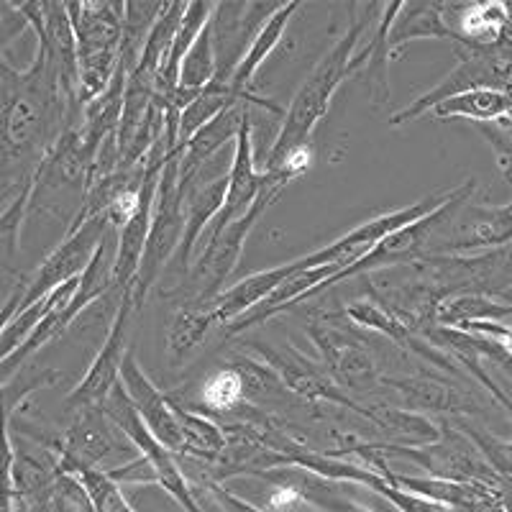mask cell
<instances>
[{"label": "cell", "mask_w": 512, "mask_h": 512, "mask_svg": "<svg viewBox=\"0 0 512 512\" xmlns=\"http://www.w3.org/2000/svg\"><path fill=\"white\" fill-rule=\"evenodd\" d=\"M80 118L82 111L70 126L64 128L57 144L44 154L39 167L34 169L29 187V213H26L29 218L47 213V216L62 221L67 231L80 216L100 146L98 141L85 134Z\"/></svg>", "instance_id": "3957f363"}, {"label": "cell", "mask_w": 512, "mask_h": 512, "mask_svg": "<svg viewBox=\"0 0 512 512\" xmlns=\"http://www.w3.org/2000/svg\"><path fill=\"white\" fill-rule=\"evenodd\" d=\"M108 216H95L90 221L80 223L77 228L64 233V239L59 241L57 249L41 259L39 267L34 269L31 277L21 280V305L18 308H29V305L39 303L41 297H47L49 292L57 290L64 282L77 280L88 262L93 259L95 249H98L100 239H103L105 228H108Z\"/></svg>", "instance_id": "8fae6325"}, {"label": "cell", "mask_w": 512, "mask_h": 512, "mask_svg": "<svg viewBox=\"0 0 512 512\" xmlns=\"http://www.w3.org/2000/svg\"><path fill=\"white\" fill-rule=\"evenodd\" d=\"M29 512H52L49 505H41V507H29Z\"/></svg>", "instance_id": "836d02e7"}, {"label": "cell", "mask_w": 512, "mask_h": 512, "mask_svg": "<svg viewBox=\"0 0 512 512\" xmlns=\"http://www.w3.org/2000/svg\"><path fill=\"white\" fill-rule=\"evenodd\" d=\"M59 88L57 75L36 49L26 70L0 62V167L34 172L44 154L57 144L64 128L80 116Z\"/></svg>", "instance_id": "6da1fadb"}, {"label": "cell", "mask_w": 512, "mask_h": 512, "mask_svg": "<svg viewBox=\"0 0 512 512\" xmlns=\"http://www.w3.org/2000/svg\"><path fill=\"white\" fill-rule=\"evenodd\" d=\"M136 308L131 300V292H123L118 300L116 310H113L111 326L103 338V346L95 354L93 364L88 367L85 377L80 379L77 387H72L67 395V405L72 408H82V405H100L108 397V392L121 382V367L126 359L128 349V336H131V320H134Z\"/></svg>", "instance_id": "5bb4252c"}, {"label": "cell", "mask_w": 512, "mask_h": 512, "mask_svg": "<svg viewBox=\"0 0 512 512\" xmlns=\"http://www.w3.org/2000/svg\"><path fill=\"white\" fill-rule=\"evenodd\" d=\"M216 77V54H213V39H210V24L203 26L198 39L192 41V47L182 57L180 64V85L187 90L200 93L208 88Z\"/></svg>", "instance_id": "83f0119b"}, {"label": "cell", "mask_w": 512, "mask_h": 512, "mask_svg": "<svg viewBox=\"0 0 512 512\" xmlns=\"http://www.w3.org/2000/svg\"><path fill=\"white\" fill-rule=\"evenodd\" d=\"M31 177H34V172L0 167V216H3L8 210V205L29 187Z\"/></svg>", "instance_id": "1f68e13d"}, {"label": "cell", "mask_w": 512, "mask_h": 512, "mask_svg": "<svg viewBox=\"0 0 512 512\" xmlns=\"http://www.w3.org/2000/svg\"><path fill=\"white\" fill-rule=\"evenodd\" d=\"M21 295H24V292H21V282H18V287L11 292V295H8L6 303L0 305V331L6 328V323L13 318V313L18 310V305H21Z\"/></svg>", "instance_id": "d6a6232c"}, {"label": "cell", "mask_w": 512, "mask_h": 512, "mask_svg": "<svg viewBox=\"0 0 512 512\" xmlns=\"http://www.w3.org/2000/svg\"><path fill=\"white\" fill-rule=\"evenodd\" d=\"M300 8H303L300 3H280L277 11L264 21L262 29L256 31L249 49H246L244 59H241L236 72H233L231 82H228V93H231V98L236 100V103L249 105V108L256 105V108L274 113V116H282V113H285L282 105H277L274 100L262 98V95L256 93V75H259V70L264 67V62L272 57L274 49L280 47V41L282 36H285L287 26H290L292 16H295Z\"/></svg>", "instance_id": "2e32d148"}, {"label": "cell", "mask_w": 512, "mask_h": 512, "mask_svg": "<svg viewBox=\"0 0 512 512\" xmlns=\"http://www.w3.org/2000/svg\"><path fill=\"white\" fill-rule=\"evenodd\" d=\"M285 187V177L267 172V182H264L262 192L256 195V200L244 216L236 218L228 226L216 228V231L203 233V239H200L198 249H195L198 251V259H195V264H190L185 282L180 285V295L185 297V303H205V300L216 297L223 290L233 269L239 267V259L244 254V244L249 239L251 228L262 218L264 210L280 198Z\"/></svg>", "instance_id": "277c9868"}, {"label": "cell", "mask_w": 512, "mask_h": 512, "mask_svg": "<svg viewBox=\"0 0 512 512\" xmlns=\"http://www.w3.org/2000/svg\"><path fill=\"white\" fill-rule=\"evenodd\" d=\"M479 134L492 144L497 157V167H500L502 177L510 180V164H512V123L510 116H502L497 121L489 123H474Z\"/></svg>", "instance_id": "4dcf8cb0"}, {"label": "cell", "mask_w": 512, "mask_h": 512, "mask_svg": "<svg viewBox=\"0 0 512 512\" xmlns=\"http://www.w3.org/2000/svg\"><path fill=\"white\" fill-rule=\"evenodd\" d=\"M433 118H464L472 123H489L502 116H510V93L507 90H469L456 98L438 103L431 111Z\"/></svg>", "instance_id": "cb8c5ba5"}, {"label": "cell", "mask_w": 512, "mask_h": 512, "mask_svg": "<svg viewBox=\"0 0 512 512\" xmlns=\"http://www.w3.org/2000/svg\"><path fill=\"white\" fill-rule=\"evenodd\" d=\"M443 29L456 54L512 47L510 11L505 3H438Z\"/></svg>", "instance_id": "9a60e30c"}, {"label": "cell", "mask_w": 512, "mask_h": 512, "mask_svg": "<svg viewBox=\"0 0 512 512\" xmlns=\"http://www.w3.org/2000/svg\"><path fill=\"white\" fill-rule=\"evenodd\" d=\"M418 39H438L448 41L446 29H443L438 3H400L395 21L390 26V62L400 57L402 49L408 47L410 41Z\"/></svg>", "instance_id": "603a6c76"}, {"label": "cell", "mask_w": 512, "mask_h": 512, "mask_svg": "<svg viewBox=\"0 0 512 512\" xmlns=\"http://www.w3.org/2000/svg\"><path fill=\"white\" fill-rule=\"evenodd\" d=\"M100 408L116 420L118 428H121L128 436V441L136 446L139 456H144L149 469H152L154 484L164 487V492H169V495L175 497L177 505L185 507L187 512H205L203 505H200V502L195 500V495H192V487L190 482H187L185 472H182V464L177 461V456L172 454V451H167L162 443H157V438L146 431L139 410L134 408V402L126 395L121 382L108 392V397L100 402Z\"/></svg>", "instance_id": "30bf717a"}, {"label": "cell", "mask_w": 512, "mask_h": 512, "mask_svg": "<svg viewBox=\"0 0 512 512\" xmlns=\"http://www.w3.org/2000/svg\"><path fill=\"white\" fill-rule=\"evenodd\" d=\"M18 11L24 13L29 31L36 36V49L52 64L59 88L75 105H80V70H77L75 31L64 3H18Z\"/></svg>", "instance_id": "4fadbf2b"}, {"label": "cell", "mask_w": 512, "mask_h": 512, "mask_svg": "<svg viewBox=\"0 0 512 512\" xmlns=\"http://www.w3.org/2000/svg\"><path fill=\"white\" fill-rule=\"evenodd\" d=\"M185 8L187 3H164L162 13H159L157 21H154L152 34H149V39H146L144 54H141V62L136 70L157 80L159 67H162L164 59H167L169 49H172V41H175L177 29H180L182 24Z\"/></svg>", "instance_id": "484cf974"}, {"label": "cell", "mask_w": 512, "mask_h": 512, "mask_svg": "<svg viewBox=\"0 0 512 512\" xmlns=\"http://www.w3.org/2000/svg\"><path fill=\"white\" fill-rule=\"evenodd\" d=\"M308 336L323 359V372L338 390L372 392L382 387V351L374 349V333L338 323L333 315H320L308 326Z\"/></svg>", "instance_id": "52a82bcc"}, {"label": "cell", "mask_w": 512, "mask_h": 512, "mask_svg": "<svg viewBox=\"0 0 512 512\" xmlns=\"http://www.w3.org/2000/svg\"><path fill=\"white\" fill-rule=\"evenodd\" d=\"M477 320L510 323V297L479 290L456 292V295L443 297L433 313V326L443 328H461Z\"/></svg>", "instance_id": "44dd1931"}, {"label": "cell", "mask_w": 512, "mask_h": 512, "mask_svg": "<svg viewBox=\"0 0 512 512\" xmlns=\"http://www.w3.org/2000/svg\"><path fill=\"white\" fill-rule=\"evenodd\" d=\"M464 213H469V221H459L456 213L451 221L454 236H448L433 256L482 254V251L510 246V205H484L474 203L472 198L464 205Z\"/></svg>", "instance_id": "d6986e66"}, {"label": "cell", "mask_w": 512, "mask_h": 512, "mask_svg": "<svg viewBox=\"0 0 512 512\" xmlns=\"http://www.w3.org/2000/svg\"><path fill=\"white\" fill-rule=\"evenodd\" d=\"M121 384L126 395L131 397V402H134V408L139 410L146 431L152 433L157 443H162L175 456L185 454V441H182V428L180 420H177L175 402L169 400L157 384L146 377V372L141 369L131 349H128L126 359H123Z\"/></svg>", "instance_id": "e0dca14e"}, {"label": "cell", "mask_w": 512, "mask_h": 512, "mask_svg": "<svg viewBox=\"0 0 512 512\" xmlns=\"http://www.w3.org/2000/svg\"><path fill=\"white\" fill-rule=\"evenodd\" d=\"M510 70H512V47L492 49V52H464L459 54V64L446 77L425 90L420 98L405 105L402 111L390 116V126H408L418 121L425 113H431L438 103L456 98L469 90H507L510 93Z\"/></svg>", "instance_id": "9c48e42d"}, {"label": "cell", "mask_w": 512, "mask_h": 512, "mask_svg": "<svg viewBox=\"0 0 512 512\" xmlns=\"http://www.w3.org/2000/svg\"><path fill=\"white\" fill-rule=\"evenodd\" d=\"M244 405V374H241L236 361L205 377L198 392L200 415H228L236 413Z\"/></svg>", "instance_id": "d4e9b609"}, {"label": "cell", "mask_w": 512, "mask_h": 512, "mask_svg": "<svg viewBox=\"0 0 512 512\" xmlns=\"http://www.w3.org/2000/svg\"><path fill=\"white\" fill-rule=\"evenodd\" d=\"M59 464L64 469L82 466L95 472H113L139 456L136 446L100 405L72 408V418L57 441Z\"/></svg>", "instance_id": "ba28073f"}, {"label": "cell", "mask_w": 512, "mask_h": 512, "mask_svg": "<svg viewBox=\"0 0 512 512\" xmlns=\"http://www.w3.org/2000/svg\"><path fill=\"white\" fill-rule=\"evenodd\" d=\"M49 510L52 512H95L88 489L70 472H62L49 492Z\"/></svg>", "instance_id": "f546056e"}, {"label": "cell", "mask_w": 512, "mask_h": 512, "mask_svg": "<svg viewBox=\"0 0 512 512\" xmlns=\"http://www.w3.org/2000/svg\"><path fill=\"white\" fill-rule=\"evenodd\" d=\"M264 182H267V172L259 169L256 164V144H254V113L251 108L246 111L244 123L239 128L236 144H233V159H231V172H228V187H226V200L223 208L218 210V216L208 226V231L228 226L236 218H241L256 195L262 192ZM205 231V233H208Z\"/></svg>", "instance_id": "ac0fdd59"}, {"label": "cell", "mask_w": 512, "mask_h": 512, "mask_svg": "<svg viewBox=\"0 0 512 512\" xmlns=\"http://www.w3.org/2000/svg\"><path fill=\"white\" fill-rule=\"evenodd\" d=\"M379 8H382V3L349 8L351 24L349 29H346V34L333 44L331 52H326L320 57V62L315 64L313 72L305 77V82L295 93V98L290 100V108L282 113L280 131H277V136H274L272 144H269L267 159H264L267 167L264 169L282 162L292 149L313 146L315 128H318V123L326 118L338 88L349 80L351 57H354V52L359 49L364 36H367L369 21L377 16Z\"/></svg>", "instance_id": "7a4b0ae2"}, {"label": "cell", "mask_w": 512, "mask_h": 512, "mask_svg": "<svg viewBox=\"0 0 512 512\" xmlns=\"http://www.w3.org/2000/svg\"><path fill=\"white\" fill-rule=\"evenodd\" d=\"M162 6V0H123L118 70L126 77L139 67L146 39L152 34L154 21L162 13Z\"/></svg>", "instance_id": "7402d4cb"}, {"label": "cell", "mask_w": 512, "mask_h": 512, "mask_svg": "<svg viewBox=\"0 0 512 512\" xmlns=\"http://www.w3.org/2000/svg\"><path fill=\"white\" fill-rule=\"evenodd\" d=\"M182 228H185V213H182L180 162H177V152H172L164 159L162 177H159L152 223H149V236H146L139 272H136L134 282L128 287L136 313L144 308L146 297L159 282L164 267L175 259L177 246H180L182 239Z\"/></svg>", "instance_id": "8992f818"}, {"label": "cell", "mask_w": 512, "mask_h": 512, "mask_svg": "<svg viewBox=\"0 0 512 512\" xmlns=\"http://www.w3.org/2000/svg\"><path fill=\"white\" fill-rule=\"evenodd\" d=\"M64 472L75 474L82 487L88 489L95 512H136L131 502L126 500V495H123V489L105 472L82 469V466H72V469H64Z\"/></svg>", "instance_id": "f1b7e54d"}, {"label": "cell", "mask_w": 512, "mask_h": 512, "mask_svg": "<svg viewBox=\"0 0 512 512\" xmlns=\"http://www.w3.org/2000/svg\"><path fill=\"white\" fill-rule=\"evenodd\" d=\"M280 3H259V0H226L213 3L210 13V39L216 54V77L213 82L228 88L233 72L244 59L251 39L262 29L264 21L277 11Z\"/></svg>", "instance_id": "7c38bea8"}, {"label": "cell", "mask_w": 512, "mask_h": 512, "mask_svg": "<svg viewBox=\"0 0 512 512\" xmlns=\"http://www.w3.org/2000/svg\"><path fill=\"white\" fill-rule=\"evenodd\" d=\"M75 31L77 70H80V105L98 98L118 70L121 49V0L105 3H64Z\"/></svg>", "instance_id": "5b68a950"}, {"label": "cell", "mask_w": 512, "mask_h": 512, "mask_svg": "<svg viewBox=\"0 0 512 512\" xmlns=\"http://www.w3.org/2000/svg\"><path fill=\"white\" fill-rule=\"evenodd\" d=\"M116 256H118V228L108 223L103 239H100L98 249H95L93 259L88 262L85 272L77 277V290L72 295L70 315L72 320L80 318L90 305L108 297L116 285ZM75 326V323H72Z\"/></svg>", "instance_id": "ffe728a7"}, {"label": "cell", "mask_w": 512, "mask_h": 512, "mask_svg": "<svg viewBox=\"0 0 512 512\" xmlns=\"http://www.w3.org/2000/svg\"><path fill=\"white\" fill-rule=\"evenodd\" d=\"M31 187V182H29ZM29 187H26L8 210L0 216V269L13 277H18V282L24 280L26 274H21L16 269V256H18V244H21V231H24V223L29 221Z\"/></svg>", "instance_id": "4316f807"}]
</instances>
